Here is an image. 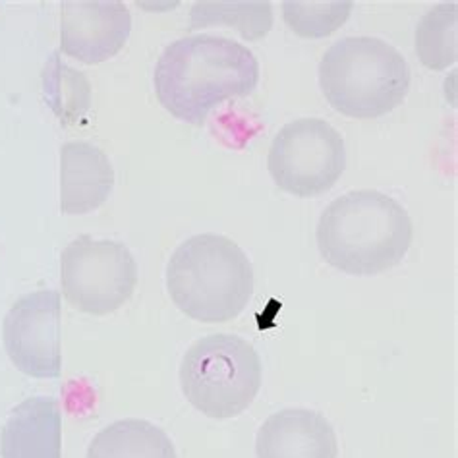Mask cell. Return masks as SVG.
<instances>
[{
    "label": "cell",
    "mask_w": 458,
    "mask_h": 458,
    "mask_svg": "<svg viewBox=\"0 0 458 458\" xmlns=\"http://www.w3.org/2000/svg\"><path fill=\"white\" fill-rule=\"evenodd\" d=\"M254 267L231 238L198 234L180 244L166 265V291L190 319L225 323L238 318L254 294Z\"/></svg>",
    "instance_id": "3"
},
{
    "label": "cell",
    "mask_w": 458,
    "mask_h": 458,
    "mask_svg": "<svg viewBox=\"0 0 458 458\" xmlns=\"http://www.w3.org/2000/svg\"><path fill=\"white\" fill-rule=\"evenodd\" d=\"M352 8L351 0H286L283 18L298 38L323 39L343 28Z\"/></svg>",
    "instance_id": "17"
},
{
    "label": "cell",
    "mask_w": 458,
    "mask_h": 458,
    "mask_svg": "<svg viewBox=\"0 0 458 458\" xmlns=\"http://www.w3.org/2000/svg\"><path fill=\"white\" fill-rule=\"evenodd\" d=\"M408 211L377 190H356L336 198L323 211L316 240L331 267L354 276H371L399 265L412 246Z\"/></svg>",
    "instance_id": "2"
},
{
    "label": "cell",
    "mask_w": 458,
    "mask_h": 458,
    "mask_svg": "<svg viewBox=\"0 0 458 458\" xmlns=\"http://www.w3.org/2000/svg\"><path fill=\"white\" fill-rule=\"evenodd\" d=\"M60 284L72 308L103 318L134 294L138 263L124 244L83 234L63 250Z\"/></svg>",
    "instance_id": "6"
},
{
    "label": "cell",
    "mask_w": 458,
    "mask_h": 458,
    "mask_svg": "<svg viewBox=\"0 0 458 458\" xmlns=\"http://www.w3.org/2000/svg\"><path fill=\"white\" fill-rule=\"evenodd\" d=\"M416 53L421 64L443 72L458 60V6L443 3L431 8L416 28Z\"/></svg>",
    "instance_id": "16"
},
{
    "label": "cell",
    "mask_w": 458,
    "mask_h": 458,
    "mask_svg": "<svg viewBox=\"0 0 458 458\" xmlns=\"http://www.w3.org/2000/svg\"><path fill=\"white\" fill-rule=\"evenodd\" d=\"M86 458H178L166 433L148 420L126 418L93 437Z\"/></svg>",
    "instance_id": "13"
},
{
    "label": "cell",
    "mask_w": 458,
    "mask_h": 458,
    "mask_svg": "<svg viewBox=\"0 0 458 458\" xmlns=\"http://www.w3.org/2000/svg\"><path fill=\"white\" fill-rule=\"evenodd\" d=\"M3 458L63 456V414L51 396H31L12 410L0 433Z\"/></svg>",
    "instance_id": "12"
},
{
    "label": "cell",
    "mask_w": 458,
    "mask_h": 458,
    "mask_svg": "<svg viewBox=\"0 0 458 458\" xmlns=\"http://www.w3.org/2000/svg\"><path fill=\"white\" fill-rule=\"evenodd\" d=\"M236 28L246 41H259L273 28V8L267 0H234V3H196L190 28Z\"/></svg>",
    "instance_id": "15"
},
{
    "label": "cell",
    "mask_w": 458,
    "mask_h": 458,
    "mask_svg": "<svg viewBox=\"0 0 458 458\" xmlns=\"http://www.w3.org/2000/svg\"><path fill=\"white\" fill-rule=\"evenodd\" d=\"M43 95L47 105L64 126L76 124L91 106V86L81 72L70 68L53 53L43 68Z\"/></svg>",
    "instance_id": "14"
},
{
    "label": "cell",
    "mask_w": 458,
    "mask_h": 458,
    "mask_svg": "<svg viewBox=\"0 0 458 458\" xmlns=\"http://www.w3.org/2000/svg\"><path fill=\"white\" fill-rule=\"evenodd\" d=\"M259 354L236 335L216 333L191 344L180 364V387L186 401L215 420L236 418L261 389Z\"/></svg>",
    "instance_id": "5"
},
{
    "label": "cell",
    "mask_w": 458,
    "mask_h": 458,
    "mask_svg": "<svg viewBox=\"0 0 458 458\" xmlns=\"http://www.w3.org/2000/svg\"><path fill=\"white\" fill-rule=\"evenodd\" d=\"M319 86L336 113L373 120L403 105L410 89V68L389 43L376 38H346L323 55Z\"/></svg>",
    "instance_id": "4"
},
{
    "label": "cell",
    "mask_w": 458,
    "mask_h": 458,
    "mask_svg": "<svg viewBox=\"0 0 458 458\" xmlns=\"http://www.w3.org/2000/svg\"><path fill=\"white\" fill-rule=\"evenodd\" d=\"M267 168L275 184L286 194L323 196L346 168L344 140L321 118H298L275 136Z\"/></svg>",
    "instance_id": "7"
},
{
    "label": "cell",
    "mask_w": 458,
    "mask_h": 458,
    "mask_svg": "<svg viewBox=\"0 0 458 458\" xmlns=\"http://www.w3.org/2000/svg\"><path fill=\"white\" fill-rule=\"evenodd\" d=\"M258 458H339L331 421L316 410L284 408L263 421L256 437Z\"/></svg>",
    "instance_id": "10"
},
{
    "label": "cell",
    "mask_w": 458,
    "mask_h": 458,
    "mask_svg": "<svg viewBox=\"0 0 458 458\" xmlns=\"http://www.w3.org/2000/svg\"><path fill=\"white\" fill-rule=\"evenodd\" d=\"M131 16L118 0H66L60 12V49L83 64H99L124 49Z\"/></svg>",
    "instance_id": "9"
},
{
    "label": "cell",
    "mask_w": 458,
    "mask_h": 458,
    "mask_svg": "<svg viewBox=\"0 0 458 458\" xmlns=\"http://www.w3.org/2000/svg\"><path fill=\"white\" fill-rule=\"evenodd\" d=\"M114 168L108 157L88 141H68L60 149V209L88 215L111 196Z\"/></svg>",
    "instance_id": "11"
},
{
    "label": "cell",
    "mask_w": 458,
    "mask_h": 458,
    "mask_svg": "<svg viewBox=\"0 0 458 458\" xmlns=\"http://www.w3.org/2000/svg\"><path fill=\"white\" fill-rule=\"evenodd\" d=\"M259 83V64L242 43L219 35H190L157 60L155 95L174 118L201 126L215 106L248 98Z\"/></svg>",
    "instance_id": "1"
},
{
    "label": "cell",
    "mask_w": 458,
    "mask_h": 458,
    "mask_svg": "<svg viewBox=\"0 0 458 458\" xmlns=\"http://www.w3.org/2000/svg\"><path fill=\"white\" fill-rule=\"evenodd\" d=\"M60 294L30 293L16 300L3 323L4 351L12 364L35 379H55L63 369Z\"/></svg>",
    "instance_id": "8"
}]
</instances>
